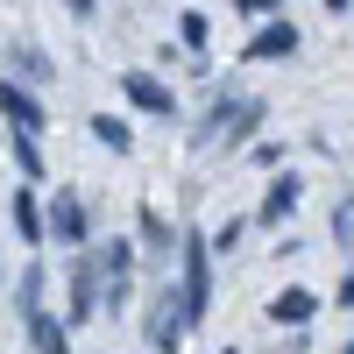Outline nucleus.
Wrapping results in <instances>:
<instances>
[{"label": "nucleus", "mask_w": 354, "mask_h": 354, "mask_svg": "<svg viewBox=\"0 0 354 354\" xmlns=\"http://www.w3.org/2000/svg\"><path fill=\"white\" fill-rule=\"evenodd\" d=\"M262 121V100H220L213 113H205V128H198V149H220V142H241L248 128Z\"/></svg>", "instance_id": "nucleus-2"}, {"label": "nucleus", "mask_w": 354, "mask_h": 354, "mask_svg": "<svg viewBox=\"0 0 354 354\" xmlns=\"http://www.w3.org/2000/svg\"><path fill=\"white\" fill-rule=\"evenodd\" d=\"M15 234H21L28 248L43 241V198H36V192H15Z\"/></svg>", "instance_id": "nucleus-13"}, {"label": "nucleus", "mask_w": 354, "mask_h": 354, "mask_svg": "<svg viewBox=\"0 0 354 354\" xmlns=\"http://www.w3.org/2000/svg\"><path fill=\"white\" fill-rule=\"evenodd\" d=\"M177 36H185L192 50H205V36H213V21H205V15H177Z\"/></svg>", "instance_id": "nucleus-17"}, {"label": "nucleus", "mask_w": 354, "mask_h": 354, "mask_svg": "<svg viewBox=\"0 0 354 354\" xmlns=\"http://www.w3.org/2000/svg\"><path fill=\"white\" fill-rule=\"evenodd\" d=\"M149 340H156V354H177V347H185V319H177V290H170V283L156 290V319H149Z\"/></svg>", "instance_id": "nucleus-7"}, {"label": "nucleus", "mask_w": 354, "mask_h": 354, "mask_svg": "<svg viewBox=\"0 0 354 354\" xmlns=\"http://www.w3.org/2000/svg\"><path fill=\"white\" fill-rule=\"evenodd\" d=\"M121 93H128L142 113H156V121H170V113H177V93H170L156 71H128V78H121Z\"/></svg>", "instance_id": "nucleus-6"}, {"label": "nucleus", "mask_w": 354, "mask_h": 354, "mask_svg": "<svg viewBox=\"0 0 354 354\" xmlns=\"http://www.w3.org/2000/svg\"><path fill=\"white\" fill-rule=\"evenodd\" d=\"M347 8H354V0H326V15H347Z\"/></svg>", "instance_id": "nucleus-21"}, {"label": "nucleus", "mask_w": 354, "mask_h": 354, "mask_svg": "<svg viewBox=\"0 0 354 354\" xmlns=\"http://www.w3.org/2000/svg\"><path fill=\"white\" fill-rule=\"evenodd\" d=\"M0 121H15V135H43V100L28 93V85L0 78Z\"/></svg>", "instance_id": "nucleus-4"}, {"label": "nucleus", "mask_w": 354, "mask_h": 354, "mask_svg": "<svg viewBox=\"0 0 354 354\" xmlns=\"http://www.w3.org/2000/svg\"><path fill=\"white\" fill-rule=\"evenodd\" d=\"M298 177H277V185H270V198H262V227H283L290 213H298Z\"/></svg>", "instance_id": "nucleus-10"}, {"label": "nucleus", "mask_w": 354, "mask_h": 354, "mask_svg": "<svg viewBox=\"0 0 354 354\" xmlns=\"http://www.w3.org/2000/svg\"><path fill=\"white\" fill-rule=\"evenodd\" d=\"M15 71H21V78H50V64H43L36 50H15Z\"/></svg>", "instance_id": "nucleus-19"}, {"label": "nucleus", "mask_w": 354, "mask_h": 354, "mask_svg": "<svg viewBox=\"0 0 354 354\" xmlns=\"http://www.w3.org/2000/svg\"><path fill=\"white\" fill-rule=\"evenodd\" d=\"M43 234H57L64 248L85 241V205H78V192H57V198L43 205Z\"/></svg>", "instance_id": "nucleus-5"}, {"label": "nucleus", "mask_w": 354, "mask_h": 354, "mask_svg": "<svg viewBox=\"0 0 354 354\" xmlns=\"http://www.w3.org/2000/svg\"><path fill=\"white\" fill-rule=\"evenodd\" d=\"M64 8H71V15H93V0H64Z\"/></svg>", "instance_id": "nucleus-20"}, {"label": "nucleus", "mask_w": 354, "mask_h": 354, "mask_svg": "<svg viewBox=\"0 0 354 354\" xmlns=\"http://www.w3.org/2000/svg\"><path fill=\"white\" fill-rule=\"evenodd\" d=\"M290 50H298V28H290V21H270V28L248 43V64H270V57H290Z\"/></svg>", "instance_id": "nucleus-8"}, {"label": "nucleus", "mask_w": 354, "mask_h": 354, "mask_svg": "<svg viewBox=\"0 0 354 354\" xmlns=\"http://www.w3.org/2000/svg\"><path fill=\"white\" fill-rule=\"evenodd\" d=\"M333 241H340V248H347V241H354V205H347V198H340V205H333Z\"/></svg>", "instance_id": "nucleus-18"}, {"label": "nucleus", "mask_w": 354, "mask_h": 354, "mask_svg": "<svg viewBox=\"0 0 354 354\" xmlns=\"http://www.w3.org/2000/svg\"><path fill=\"white\" fill-rule=\"evenodd\" d=\"M142 241L170 255V227H163V213H156V205H142Z\"/></svg>", "instance_id": "nucleus-16"}, {"label": "nucleus", "mask_w": 354, "mask_h": 354, "mask_svg": "<svg viewBox=\"0 0 354 354\" xmlns=\"http://www.w3.org/2000/svg\"><path fill=\"white\" fill-rule=\"evenodd\" d=\"M15 163H21V177H43V142L36 135H15Z\"/></svg>", "instance_id": "nucleus-15"}, {"label": "nucleus", "mask_w": 354, "mask_h": 354, "mask_svg": "<svg viewBox=\"0 0 354 354\" xmlns=\"http://www.w3.org/2000/svg\"><path fill=\"white\" fill-rule=\"evenodd\" d=\"M177 319H185V333L198 326L205 312H213V248L198 241V234H185V262H177Z\"/></svg>", "instance_id": "nucleus-1"}, {"label": "nucleus", "mask_w": 354, "mask_h": 354, "mask_svg": "<svg viewBox=\"0 0 354 354\" xmlns=\"http://www.w3.org/2000/svg\"><path fill=\"white\" fill-rule=\"evenodd\" d=\"M106 312V283L93 270V255H78L71 262V305H64V326H85V319H100Z\"/></svg>", "instance_id": "nucleus-3"}, {"label": "nucleus", "mask_w": 354, "mask_h": 354, "mask_svg": "<svg viewBox=\"0 0 354 354\" xmlns=\"http://www.w3.org/2000/svg\"><path fill=\"white\" fill-rule=\"evenodd\" d=\"M28 340H36V354H71L64 319H50V312H36V319H28Z\"/></svg>", "instance_id": "nucleus-12"}, {"label": "nucleus", "mask_w": 354, "mask_h": 354, "mask_svg": "<svg viewBox=\"0 0 354 354\" xmlns=\"http://www.w3.org/2000/svg\"><path fill=\"white\" fill-rule=\"evenodd\" d=\"M312 312H319V298H312V290H298V283H290V290H277V298H270V319H277V326H305Z\"/></svg>", "instance_id": "nucleus-9"}, {"label": "nucleus", "mask_w": 354, "mask_h": 354, "mask_svg": "<svg viewBox=\"0 0 354 354\" xmlns=\"http://www.w3.org/2000/svg\"><path fill=\"white\" fill-rule=\"evenodd\" d=\"M15 298H21V319H36V312H43V270H28V277L15 283Z\"/></svg>", "instance_id": "nucleus-14"}, {"label": "nucleus", "mask_w": 354, "mask_h": 354, "mask_svg": "<svg viewBox=\"0 0 354 354\" xmlns=\"http://www.w3.org/2000/svg\"><path fill=\"white\" fill-rule=\"evenodd\" d=\"M227 354H234V347H227Z\"/></svg>", "instance_id": "nucleus-22"}, {"label": "nucleus", "mask_w": 354, "mask_h": 354, "mask_svg": "<svg viewBox=\"0 0 354 354\" xmlns=\"http://www.w3.org/2000/svg\"><path fill=\"white\" fill-rule=\"evenodd\" d=\"M93 142L113 149V156H128V149H135V128L121 121V113H93Z\"/></svg>", "instance_id": "nucleus-11"}]
</instances>
